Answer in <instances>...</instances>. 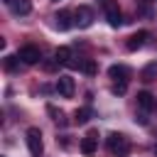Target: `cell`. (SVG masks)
<instances>
[{
	"instance_id": "obj_13",
	"label": "cell",
	"mask_w": 157,
	"mask_h": 157,
	"mask_svg": "<svg viewBox=\"0 0 157 157\" xmlns=\"http://www.w3.org/2000/svg\"><path fill=\"white\" fill-rule=\"evenodd\" d=\"M54 59L59 61V66H69L74 56H71V49H69V47H59V49L54 52Z\"/></svg>"
},
{
	"instance_id": "obj_9",
	"label": "cell",
	"mask_w": 157,
	"mask_h": 157,
	"mask_svg": "<svg viewBox=\"0 0 157 157\" xmlns=\"http://www.w3.org/2000/svg\"><path fill=\"white\" fill-rule=\"evenodd\" d=\"M108 76L115 81V83H120V81H125L128 83V76H130V69L128 66H123V64H113L110 69H108Z\"/></svg>"
},
{
	"instance_id": "obj_7",
	"label": "cell",
	"mask_w": 157,
	"mask_h": 157,
	"mask_svg": "<svg viewBox=\"0 0 157 157\" xmlns=\"http://www.w3.org/2000/svg\"><path fill=\"white\" fill-rule=\"evenodd\" d=\"M74 15L69 12V10H59L56 15H54V25H56V29H61V32H66V29H71L74 27V20H71Z\"/></svg>"
},
{
	"instance_id": "obj_12",
	"label": "cell",
	"mask_w": 157,
	"mask_h": 157,
	"mask_svg": "<svg viewBox=\"0 0 157 157\" xmlns=\"http://www.w3.org/2000/svg\"><path fill=\"white\" fill-rule=\"evenodd\" d=\"M5 5L15 15H29V10H32V2L29 0H5Z\"/></svg>"
},
{
	"instance_id": "obj_4",
	"label": "cell",
	"mask_w": 157,
	"mask_h": 157,
	"mask_svg": "<svg viewBox=\"0 0 157 157\" xmlns=\"http://www.w3.org/2000/svg\"><path fill=\"white\" fill-rule=\"evenodd\" d=\"M74 25L81 27V29L91 27V25H93V10H91L88 5H78V7L74 10Z\"/></svg>"
},
{
	"instance_id": "obj_8",
	"label": "cell",
	"mask_w": 157,
	"mask_h": 157,
	"mask_svg": "<svg viewBox=\"0 0 157 157\" xmlns=\"http://www.w3.org/2000/svg\"><path fill=\"white\" fill-rule=\"evenodd\" d=\"M147 37H150V32H145V29H140V32H135L132 37H128V42H125V47H128L130 52H135V49H140V47H145V42H147Z\"/></svg>"
},
{
	"instance_id": "obj_6",
	"label": "cell",
	"mask_w": 157,
	"mask_h": 157,
	"mask_svg": "<svg viewBox=\"0 0 157 157\" xmlns=\"http://www.w3.org/2000/svg\"><path fill=\"white\" fill-rule=\"evenodd\" d=\"M74 88H76V86H74V78H71V76H59V78H56V93H59V96L71 98V96H74Z\"/></svg>"
},
{
	"instance_id": "obj_14",
	"label": "cell",
	"mask_w": 157,
	"mask_h": 157,
	"mask_svg": "<svg viewBox=\"0 0 157 157\" xmlns=\"http://www.w3.org/2000/svg\"><path fill=\"white\" fill-rule=\"evenodd\" d=\"M91 115H93V110H91L88 105L76 108V113H74V123H76V125H86V123L91 120Z\"/></svg>"
},
{
	"instance_id": "obj_16",
	"label": "cell",
	"mask_w": 157,
	"mask_h": 157,
	"mask_svg": "<svg viewBox=\"0 0 157 157\" xmlns=\"http://www.w3.org/2000/svg\"><path fill=\"white\" fill-rule=\"evenodd\" d=\"M5 71H10V74L20 71V56H15V54L5 56Z\"/></svg>"
},
{
	"instance_id": "obj_19",
	"label": "cell",
	"mask_w": 157,
	"mask_h": 157,
	"mask_svg": "<svg viewBox=\"0 0 157 157\" xmlns=\"http://www.w3.org/2000/svg\"><path fill=\"white\" fill-rule=\"evenodd\" d=\"M47 110H49V115H54V120H61V110H56L54 105H49Z\"/></svg>"
},
{
	"instance_id": "obj_21",
	"label": "cell",
	"mask_w": 157,
	"mask_h": 157,
	"mask_svg": "<svg viewBox=\"0 0 157 157\" xmlns=\"http://www.w3.org/2000/svg\"><path fill=\"white\" fill-rule=\"evenodd\" d=\"M135 120H137V123H140V125H147V115H145V113H140V115H137V118H135Z\"/></svg>"
},
{
	"instance_id": "obj_2",
	"label": "cell",
	"mask_w": 157,
	"mask_h": 157,
	"mask_svg": "<svg viewBox=\"0 0 157 157\" xmlns=\"http://www.w3.org/2000/svg\"><path fill=\"white\" fill-rule=\"evenodd\" d=\"M101 7H103V15H105L110 27H120L123 25V12H120L115 0H101Z\"/></svg>"
},
{
	"instance_id": "obj_11",
	"label": "cell",
	"mask_w": 157,
	"mask_h": 157,
	"mask_svg": "<svg viewBox=\"0 0 157 157\" xmlns=\"http://www.w3.org/2000/svg\"><path fill=\"white\" fill-rule=\"evenodd\" d=\"M137 108H140L142 113H150V110L155 108V96H152L150 91H140V93H137Z\"/></svg>"
},
{
	"instance_id": "obj_5",
	"label": "cell",
	"mask_w": 157,
	"mask_h": 157,
	"mask_svg": "<svg viewBox=\"0 0 157 157\" xmlns=\"http://www.w3.org/2000/svg\"><path fill=\"white\" fill-rule=\"evenodd\" d=\"M17 56H20V61L27 64V66L42 61V52H39V47H34V44H25V47L17 52Z\"/></svg>"
},
{
	"instance_id": "obj_15",
	"label": "cell",
	"mask_w": 157,
	"mask_h": 157,
	"mask_svg": "<svg viewBox=\"0 0 157 157\" xmlns=\"http://www.w3.org/2000/svg\"><path fill=\"white\" fill-rule=\"evenodd\" d=\"M78 71H83L86 76H93L96 71H98V64L93 61V59H81V69Z\"/></svg>"
},
{
	"instance_id": "obj_1",
	"label": "cell",
	"mask_w": 157,
	"mask_h": 157,
	"mask_svg": "<svg viewBox=\"0 0 157 157\" xmlns=\"http://www.w3.org/2000/svg\"><path fill=\"white\" fill-rule=\"evenodd\" d=\"M105 145H108V150H110L113 157H125L128 150H130V140L123 132H110L108 140H105Z\"/></svg>"
},
{
	"instance_id": "obj_3",
	"label": "cell",
	"mask_w": 157,
	"mask_h": 157,
	"mask_svg": "<svg viewBox=\"0 0 157 157\" xmlns=\"http://www.w3.org/2000/svg\"><path fill=\"white\" fill-rule=\"evenodd\" d=\"M25 142H27V147H29V152H32L34 157H39V155L44 152V142H42L39 128H29V130L25 132Z\"/></svg>"
},
{
	"instance_id": "obj_17",
	"label": "cell",
	"mask_w": 157,
	"mask_h": 157,
	"mask_svg": "<svg viewBox=\"0 0 157 157\" xmlns=\"http://www.w3.org/2000/svg\"><path fill=\"white\" fill-rule=\"evenodd\" d=\"M42 69L52 74V71H56V69H59V61H56V59H47V61H42Z\"/></svg>"
},
{
	"instance_id": "obj_10",
	"label": "cell",
	"mask_w": 157,
	"mask_h": 157,
	"mask_svg": "<svg viewBox=\"0 0 157 157\" xmlns=\"http://www.w3.org/2000/svg\"><path fill=\"white\" fill-rule=\"evenodd\" d=\"M78 147H81L83 155H93V152L98 150V135H96V132H88L86 137H81V145H78Z\"/></svg>"
},
{
	"instance_id": "obj_20",
	"label": "cell",
	"mask_w": 157,
	"mask_h": 157,
	"mask_svg": "<svg viewBox=\"0 0 157 157\" xmlns=\"http://www.w3.org/2000/svg\"><path fill=\"white\" fill-rule=\"evenodd\" d=\"M152 74H155V66H147V69H145V74H142V76H145V81H152V78H150Z\"/></svg>"
},
{
	"instance_id": "obj_18",
	"label": "cell",
	"mask_w": 157,
	"mask_h": 157,
	"mask_svg": "<svg viewBox=\"0 0 157 157\" xmlns=\"http://www.w3.org/2000/svg\"><path fill=\"white\" fill-rule=\"evenodd\" d=\"M125 91H128V83H125V81H120V83H113V93H115V96H123Z\"/></svg>"
},
{
	"instance_id": "obj_22",
	"label": "cell",
	"mask_w": 157,
	"mask_h": 157,
	"mask_svg": "<svg viewBox=\"0 0 157 157\" xmlns=\"http://www.w3.org/2000/svg\"><path fill=\"white\" fill-rule=\"evenodd\" d=\"M155 155H157V147H155Z\"/></svg>"
}]
</instances>
